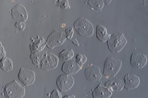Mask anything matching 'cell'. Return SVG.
Wrapping results in <instances>:
<instances>
[{"instance_id":"8992f818","label":"cell","mask_w":148,"mask_h":98,"mask_svg":"<svg viewBox=\"0 0 148 98\" xmlns=\"http://www.w3.org/2000/svg\"><path fill=\"white\" fill-rule=\"evenodd\" d=\"M58 58L53 54L47 53L45 54L40 63V67L42 69L49 71L54 69L57 67Z\"/></svg>"},{"instance_id":"5bb4252c","label":"cell","mask_w":148,"mask_h":98,"mask_svg":"<svg viewBox=\"0 0 148 98\" xmlns=\"http://www.w3.org/2000/svg\"><path fill=\"white\" fill-rule=\"evenodd\" d=\"M124 85L125 83L123 81L120 79H116L106 82L104 84V87L111 91L118 92L122 90Z\"/></svg>"},{"instance_id":"277c9868","label":"cell","mask_w":148,"mask_h":98,"mask_svg":"<svg viewBox=\"0 0 148 98\" xmlns=\"http://www.w3.org/2000/svg\"><path fill=\"white\" fill-rule=\"evenodd\" d=\"M4 93L7 98H22L25 90L16 80H14L5 86Z\"/></svg>"},{"instance_id":"44dd1931","label":"cell","mask_w":148,"mask_h":98,"mask_svg":"<svg viewBox=\"0 0 148 98\" xmlns=\"http://www.w3.org/2000/svg\"><path fill=\"white\" fill-rule=\"evenodd\" d=\"M75 60L79 66L82 67L83 65L86 62L87 58L84 54H78L76 55Z\"/></svg>"},{"instance_id":"5b68a950","label":"cell","mask_w":148,"mask_h":98,"mask_svg":"<svg viewBox=\"0 0 148 98\" xmlns=\"http://www.w3.org/2000/svg\"><path fill=\"white\" fill-rule=\"evenodd\" d=\"M66 39V35L64 33L55 30L49 35L46 41V44L49 48L53 49L62 44Z\"/></svg>"},{"instance_id":"ac0fdd59","label":"cell","mask_w":148,"mask_h":98,"mask_svg":"<svg viewBox=\"0 0 148 98\" xmlns=\"http://www.w3.org/2000/svg\"><path fill=\"white\" fill-rule=\"evenodd\" d=\"M0 67L6 72L12 71L13 63L11 59L8 58H3L0 61Z\"/></svg>"},{"instance_id":"9a60e30c","label":"cell","mask_w":148,"mask_h":98,"mask_svg":"<svg viewBox=\"0 0 148 98\" xmlns=\"http://www.w3.org/2000/svg\"><path fill=\"white\" fill-rule=\"evenodd\" d=\"M93 98H109L112 95V93L103 86L99 85L92 93Z\"/></svg>"},{"instance_id":"7a4b0ae2","label":"cell","mask_w":148,"mask_h":98,"mask_svg":"<svg viewBox=\"0 0 148 98\" xmlns=\"http://www.w3.org/2000/svg\"><path fill=\"white\" fill-rule=\"evenodd\" d=\"M121 64L122 62L119 59L109 57L104 62L103 74L107 77H114L120 71Z\"/></svg>"},{"instance_id":"484cf974","label":"cell","mask_w":148,"mask_h":98,"mask_svg":"<svg viewBox=\"0 0 148 98\" xmlns=\"http://www.w3.org/2000/svg\"><path fill=\"white\" fill-rule=\"evenodd\" d=\"M71 40L72 41L73 43L75 45V46H79V44L76 38H75V39H71Z\"/></svg>"},{"instance_id":"3957f363","label":"cell","mask_w":148,"mask_h":98,"mask_svg":"<svg viewBox=\"0 0 148 98\" xmlns=\"http://www.w3.org/2000/svg\"><path fill=\"white\" fill-rule=\"evenodd\" d=\"M73 26L77 32L82 36L90 37L94 33L93 25L86 18H79L74 23Z\"/></svg>"},{"instance_id":"30bf717a","label":"cell","mask_w":148,"mask_h":98,"mask_svg":"<svg viewBox=\"0 0 148 98\" xmlns=\"http://www.w3.org/2000/svg\"><path fill=\"white\" fill-rule=\"evenodd\" d=\"M11 15L14 19L18 22H25L28 18V14L25 8L18 4L12 9Z\"/></svg>"},{"instance_id":"8fae6325","label":"cell","mask_w":148,"mask_h":98,"mask_svg":"<svg viewBox=\"0 0 148 98\" xmlns=\"http://www.w3.org/2000/svg\"><path fill=\"white\" fill-rule=\"evenodd\" d=\"M85 75L87 80L92 82L98 81L102 78L100 68L96 66L86 69Z\"/></svg>"},{"instance_id":"2e32d148","label":"cell","mask_w":148,"mask_h":98,"mask_svg":"<svg viewBox=\"0 0 148 98\" xmlns=\"http://www.w3.org/2000/svg\"><path fill=\"white\" fill-rule=\"evenodd\" d=\"M96 35L99 40L102 42H106L111 36L110 34H108L107 32L106 28L100 25H98L97 26Z\"/></svg>"},{"instance_id":"ba28073f","label":"cell","mask_w":148,"mask_h":98,"mask_svg":"<svg viewBox=\"0 0 148 98\" xmlns=\"http://www.w3.org/2000/svg\"><path fill=\"white\" fill-rule=\"evenodd\" d=\"M18 78L25 86H29L35 82V74L32 70L21 68L18 73Z\"/></svg>"},{"instance_id":"d4e9b609","label":"cell","mask_w":148,"mask_h":98,"mask_svg":"<svg viewBox=\"0 0 148 98\" xmlns=\"http://www.w3.org/2000/svg\"><path fill=\"white\" fill-rule=\"evenodd\" d=\"M15 26L19 29L20 31H22L25 28L26 25L24 22H16Z\"/></svg>"},{"instance_id":"52a82bcc","label":"cell","mask_w":148,"mask_h":98,"mask_svg":"<svg viewBox=\"0 0 148 98\" xmlns=\"http://www.w3.org/2000/svg\"><path fill=\"white\" fill-rule=\"evenodd\" d=\"M75 80L72 76L61 75L57 78L56 84L60 91H69L73 86Z\"/></svg>"},{"instance_id":"7c38bea8","label":"cell","mask_w":148,"mask_h":98,"mask_svg":"<svg viewBox=\"0 0 148 98\" xmlns=\"http://www.w3.org/2000/svg\"><path fill=\"white\" fill-rule=\"evenodd\" d=\"M131 63L134 68H142L146 65L147 57L143 54L133 53L131 57Z\"/></svg>"},{"instance_id":"cb8c5ba5","label":"cell","mask_w":148,"mask_h":98,"mask_svg":"<svg viewBox=\"0 0 148 98\" xmlns=\"http://www.w3.org/2000/svg\"><path fill=\"white\" fill-rule=\"evenodd\" d=\"M65 33L67 38L71 40L73 34V28L70 27L69 28L67 29L66 30Z\"/></svg>"},{"instance_id":"7402d4cb","label":"cell","mask_w":148,"mask_h":98,"mask_svg":"<svg viewBox=\"0 0 148 98\" xmlns=\"http://www.w3.org/2000/svg\"><path fill=\"white\" fill-rule=\"evenodd\" d=\"M58 4L61 9H66L69 7V3L67 0H60L58 1Z\"/></svg>"},{"instance_id":"f1b7e54d","label":"cell","mask_w":148,"mask_h":98,"mask_svg":"<svg viewBox=\"0 0 148 98\" xmlns=\"http://www.w3.org/2000/svg\"><path fill=\"white\" fill-rule=\"evenodd\" d=\"M116 98V97H112V98Z\"/></svg>"},{"instance_id":"e0dca14e","label":"cell","mask_w":148,"mask_h":98,"mask_svg":"<svg viewBox=\"0 0 148 98\" xmlns=\"http://www.w3.org/2000/svg\"><path fill=\"white\" fill-rule=\"evenodd\" d=\"M45 53L44 52H39L31 54L30 57L33 64L37 67H40L41 63Z\"/></svg>"},{"instance_id":"d6986e66","label":"cell","mask_w":148,"mask_h":98,"mask_svg":"<svg viewBox=\"0 0 148 98\" xmlns=\"http://www.w3.org/2000/svg\"><path fill=\"white\" fill-rule=\"evenodd\" d=\"M74 55V52L72 50H65L59 54V58L63 61L72 59Z\"/></svg>"},{"instance_id":"603a6c76","label":"cell","mask_w":148,"mask_h":98,"mask_svg":"<svg viewBox=\"0 0 148 98\" xmlns=\"http://www.w3.org/2000/svg\"><path fill=\"white\" fill-rule=\"evenodd\" d=\"M62 94L57 89H54L51 92L50 98H62Z\"/></svg>"},{"instance_id":"4fadbf2b","label":"cell","mask_w":148,"mask_h":98,"mask_svg":"<svg viewBox=\"0 0 148 98\" xmlns=\"http://www.w3.org/2000/svg\"><path fill=\"white\" fill-rule=\"evenodd\" d=\"M124 87L128 90L136 88L140 84L139 78L133 74H127L124 77Z\"/></svg>"},{"instance_id":"ffe728a7","label":"cell","mask_w":148,"mask_h":98,"mask_svg":"<svg viewBox=\"0 0 148 98\" xmlns=\"http://www.w3.org/2000/svg\"><path fill=\"white\" fill-rule=\"evenodd\" d=\"M88 4L93 8L100 11L104 6V2L102 1H89Z\"/></svg>"},{"instance_id":"9c48e42d","label":"cell","mask_w":148,"mask_h":98,"mask_svg":"<svg viewBox=\"0 0 148 98\" xmlns=\"http://www.w3.org/2000/svg\"><path fill=\"white\" fill-rule=\"evenodd\" d=\"M75 59L72 58L65 62L62 67V71L67 75H74L82 69Z\"/></svg>"},{"instance_id":"83f0119b","label":"cell","mask_w":148,"mask_h":98,"mask_svg":"<svg viewBox=\"0 0 148 98\" xmlns=\"http://www.w3.org/2000/svg\"><path fill=\"white\" fill-rule=\"evenodd\" d=\"M103 1L104 2H106V3L107 4H109L111 2V1Z\"/></svg>"},{"instance_id":"6da1fadb","label":"cell","mask_w":148,"mask_h":98,"mask_svg":"<svg viewBox=\"0 0 148 98\" xmlns=\"http://www.w3.org/2000/svg\"><path fill=\"white\" fill-rule=\"evenodd\" d=\"M127 42L124 34L122 33H119L111 35L107 41V44L111 51L118 53L124 48Z\"/></svg>"},{"instance_id":"4316f807","label":"cell","mask_w":148,"mask_h":98,"mask_svg":"<svg viewBox=\"0 0 148 98\" xmlns=\"http://www.w3.org/2000/svg\"><path fill=\"white\" fill-rule=\"evenodd\" d=\"M75 95H66L62 98H75Z\"/></svg>"}]
</instances>
